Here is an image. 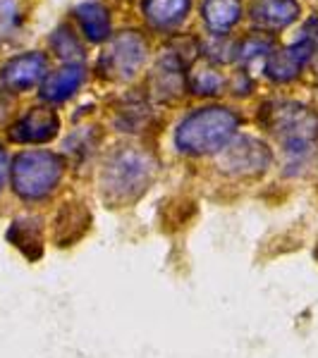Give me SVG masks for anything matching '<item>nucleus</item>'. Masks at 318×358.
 I'll use <instances>...</instances> for the list:
<instances>
[{
    "label": "nucleus",
    "mask_w": 318,
    "mask_h": 358,
    "mask_svg": "<svg viewBox=\"0 0 318 358\" xmlns=\"http://www.w3.org/2000/svg\"><path fill=\"white\" fill-rule=\"evenodd\" d=\"M258 122L285 146L290 155L306 153L318 138V113L297 101L265 103Z\"/></svg>",
    "instance_id": "3"
},
{
    "label": "nucleus",
    "mask_w": 318,
    "mask_h": 358,
    "mask_svg": "<svg viewBox=\"0 0 318 358\" xmlns=\"http://www.w3.org/2000/svg\"><path fill=\"white\" fill-rule=\"evenodd\" d=\"M189 86L196 96H216L223 91L225 79L221 72H216L211 65H199L189 74Z\"/></svg>",
    "instance_id": "17"
},
{
    "label": "nucleus",
    "mask_w": 318,
    "mask_h": 358,
    "mask_svg": "<svg viewBox=\"0 0 318 358\" xmlns=\"http://www.w3.org/2000/svg\"><path fill=\"white\" fill-rule=\"evenodd\" d=\"M15 24V3L0 0V31H10Z\"/></svg>",
    "instance_id": "20"
},
{
    "label": "nucleus",
    "mask_w": 318,
    "mask_h": 358,
    "mask_svg": "<svg viewBox=\"0 0 318 358\" xmlns=\"http://www.w3.org/2000/svg\"><path fill=\"white\" fill-rule=\"evenodd\" d=\"M302 8L297 0H254L251 22L265 31H280L299 20Z\"/></svg>",
    "instance_id": "10"
},
{
    "label": "nucleus",
    "mask_w": 318,
    "mask_h": 358,
    "mask_svg": "<svg viewBox=\"0 0 318 358\" xmlns=\"http://www.w3.org/2000/svg\"><path fill=\"white\" fill-rule=\"evenodd\" d=\"M5 179H8V153L0 146V194H3V189H5Z\"/></svg>",
    "instance_id": "21"
},
{
    "label": "nucleus",
    "mask_w": 318,
    "mask_h": 358,
    "mask_svg": "<svg viewBox=\"0 0 318 358\" xmlns=\"http://www.w3.org/2000/svg\"><path fill=\"white\" fill-rule=\"evenodd\" d=\"M48 72V60L43 53H25L5 62L0 69V89L22 94L36 86Z\"/></svg>",
    "instance_id": "7"
},
{
    "label": "nucleus",
    "mask_w": 318,
    "mask_h": 358,
    "mask_svg": "<svg viewBox=\"0 0 318 358\" xmlns=\"http://www.w3.org/2000/svg\"><path fill=\"white\" fill-rule=\"evenodd\" d=\"M270 50H273V41H270V38L249 36L247 41H242L237 57H240V60H244V62H249V60H254V57H258L263 53H270Z\"/></svg>",
    "instance_id": "19"
},
{
    "label": "nucleus",
    "mask_w": 318,
    "mask_h": 358,
    "mask_svg": "<svg viewBox=\"0 0 318 358\" xmlns=\"http://www.w3.org/2000/svg\"><path fill=\"white\" fill-rule=\"evenodd\" d=\"M144 62H146V41L137 31H123L111 38L108 48L101 53L98 69L113 82H130L137 77Z\"/></svg>",
    "instance_id": "5"
},
{
    "label": "nucleus",
    "mask_w": 318,
    "mask_h": 358,
    "mask_svg": "<svg viewBox=\"0 0 318 358\" xmlns=\"http://www.w3.org/2000/svg\"><path fill=\"white\" fill-rule=\"evenodd\" d=\"M144 15L153 27L167 29L180 24L192 10V0H144Z\"/></svg>",
    "instance_id": "13"
},
{
    "label": "nucleus",
    "mask_w": 318,
    "mask_h": 358,
    "mask_svg": "<svg viewBox=\"0 0 318 358\" xmlns=\"http://www.w3.org/2000/svg\"><path fill=\"white\" fill-rule=\"evenodd\" d=\"M65 175V160L50 151H22L15 155L10 177L13 189L25 201H43L57 189Z\"/></svg>",
    "instance_id": "4"
},
{
    "label": "nucleus",
    "mask_w": 318,
    "mask_h": 358,
    "mask_svg": "<svg viewBox=\"0 0 318 358\" xmlns=\"http://www.w3.org/2000/svg\"><path fill=\"white\" fill-rule=\"evenodd\" d=\"M86 79V69L82 65H65L46 77L41 86V98L48 103H62L79 91Z\"/></svg>",
    "instance_id": "11"
},
{
    "label": "nucleus",
    "mask_w": 318,
    "mask_h": 358,
    "mask_svg": "<svg viewBox=\"0 0 318 358\" xmlns=\"http://www.w3.org/2000/svg\"><path fill=\"white\" fill-rule=\"evenodd\" d=\"M201 15H204L206 27L213 34H225L240 22L242 3L240 0H206Z\"/></svg>",
    "instance_id": "14"
},
{
    "label": "nucleus",
    "mask_w": 318,
    "mask_h": 358,
    "mask_svg": "<svg viewBox=\"0 0 318 358\" xmlns=\"http://www.w3.org/2000/svg\"><path fill=\"white\" fill-rule=\"evenodd\" d=\"M155 177V160L139 148H120L106 160L101 172V192L108 203L125 206L137 201L151 187Z\"/></svg>",
    "instance_id": "2"
},
{
    "label": "nucleus",
    "mask_w": 318,
    "mask_h": 358,
    "mask_svg": "<svg viewBox=\"0 0 318 358\" xmlns=\"http://www.w3.org/2000/svg\"><path fill=\"white\" fill-rule=\"evenodd\" d=\"M50 48H53L55 55L62 57L67 65H77V62L84 57L82 43L77 41V36H74V34L69 31L67 27H60L53 34V36H50Z\"/></svg>",
    "instance_id": "18"
},
{
    "label": "nucleus",
    "mask_w": 318,
    "mask_h": 358,
    "mask_svg": "<svg viewBox=\"0 0 318 358\" xmlns=\"http://www.w3.org/2000/svg\"><path fill=\"white\" fill-rule=\"evenodd\" d=\"M79 24L84 29V36L89 38L91 43H103L108 36H111V17H108V10L103 8L101 3H84L74 10Z\"/></svg>",
    "instance_id": "16"
},
{
    "label": "nucleus",
    "mask_w": 318,
    "mask_h": 358,
    "mask_svg": "<svg viewBox=\"0 0 318 358\" xmlns=\"http://www.w3.org/2000/svg\"><path fill=\"white\" fill-rule=\"evenodd\" d=\"M270 160H273V153L261 138L235 136L221 151L218 165H221L223 172L233 177H254L268 170Z\"/></svg>",
    "instance_id": "6"
},
{
    "label": "nucleus",
    "mask_w": 318,
    "mask_h": 358,
    "mask_svg": "<svg viewBox=\"0 0 318 358\" xmlns=\"http://www.w3.org/2000/svg\"><path fill=\"white\" fill-rule=\"evenodd\" d=\"M314 55V43L311 41H297L287 48L270 50L268 60H265V77L273 79L277 84H287L292 79H297L306 67V62Z\"/></svg>",
    "instance_id": "9"
},
{
    "label": "nucleus",
    "mask_w": 318,
    "mask_h": 358,
    "mask_svg": "<svg viewBox=\"0 0 318 358\" xmlns=\"http://www.w3.org/2000/svg\"><path fill=\"white\" fill-rule=\"evenodd\" d=\"M60 131V117L50 108H32L10 127V138L15 143H48Z\"/></svg>",
    "instance_id": "8"
},
{
    "label": "nucleus",
    "mask_w": 318,
    "mask_h": 358,
    "mask_svg": "<svg viewBox=\"0 0 318 358\" xmlns=\"http://www.w3.org/2000/svg\"><path fill=\"white\" fill-rule=\"evenodd\" d=\"M8 239L25 253L27 258H39L43 248V234H41V222L36 217H22L15 220L13 227L8 232Z\"/></svg>",
    "instance_id": "15"
},
{
    "label": "nucleus",
    "mask_w": 318,
    "mask_h": 358,
    "mask_svg": "<svg viewBox=\"0 0 318 358\" xmlns=\"http://www.w3.org/2000/svg\"><path fill=\"white\" fill-rule=\"evenodd\" d=\"M153 89L160 98H177L184 89L182 60L172 50L160 57L153 72Z\"/></svg>",
    "instance_id": "12"
},
{
    "label": "nucleus",
    "mask_w": 318,
    "mask_h": 358,
    "mask_svg": "<svg viewBox=\"0 0 318 358\" xmlns=\"http://www.w3.org/2000/svg\"><path fill=\"white\" fill-rule=\"evenodd\" d=\"M237 127H240V115L230 108H199L177 124L175 146L189 155L221 153L237 136Z\"/></svg>",
    "instance_id": "1"
}]
</instances>
